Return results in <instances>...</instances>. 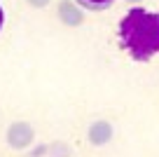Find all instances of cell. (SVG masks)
<instances>
[{"label": "cell", "mask_w": 159, "mask_h": 157, "mask_svg": "<svg viewBox=\"0 0 159 157\" xmlns=\"http://www.w3.org/2000/svg\"><path fill=\"white\" fill-rule=\"evenodd\" d=\"M56 17H59V21L63 26H68V28H77V26L84 24V12H82V7H77V2H73V0H61L59 7H56Z\"/></svg>", "instance_id": "3957f363"}, {"label": "cell", "mask_w": 159, "mask_h": 157, "mask_svg": "<svg viewBox=\"0 0 159 157\" xmlns=\"http://www.w3.org/2000/svg\"><path fill=\"white\" fill-rule=\"evenodd\" d=\"M84 7H89V10H105L108 5H112L115 0H80Z\"/></svg>", "instance_id": "8992f818"}, {"label": "cell", "mask_w": 159, "mask_h": 157, "mask_svg": "<svg viewBox=\"0 0 159 157\" xmlns=\"http://www.w3.org/2000/svg\"><path fill=\"white\" fill-rule=\"evenodd\" d=\"M126 2H129V5H134V7H136V5H138V2H143V0H126Z\"/></svg>", "instance_id": "9c48e42d"}, {"label": "cell", "mask_w": 159, "mask_h": 157, "mask_svg": "<svg viewBox=\"0 0 159 157\" xmlns=\"http://www.w3.org/2000/svg\"><path fill=\"white\" fill-rule=\"evenodd\" d=\"M70 145L63 141H54L47 145V157H70Z\"/></svg>", "instance_id": "5b68a950"}, {"label": "cell", "mask_w": 159, "mask_h": 157, "mask_svg": "<svg viewBox=\"0 0 159 157\" xmlns=\"http://www.w3.org/2000/svg\"><path fill=\"white\" fill-rule=\"evenodd\" d=\"M2 21H5V12H2V7H0V28H2Z\"/></svg>", "instance_id": "ba28073f"}, {"label": "cell", "mask_w": 159, "mask_h": 157, "mask_svg": "<svg viewBox=\"0 0 159 157\" xmlns=\"http://www.w3.org/2000/svg\"><path fill=\"white\" fill-rule=\"evenodd\" d=\"M30 7H35V10H42V7H47L52 2V0H26Z\"/></svg>", "instance_id": "52a82bcc"}, {"label": "cell", "mask_w": 159, "mask_h": 157, "mask_svg": "<svg viewBox=\"0 0 159 157\" xmlns=\"http://www.w3.org/2000/svg\"><path fill=\"white\" fill-rule=\"evenodd\" d=\"M112 136H115V127L108 120H94V122L89 124V129H87V141H89L91 145H96V148L108 145V143L112 141Z\"/></svg>", "instance_id": "277c9868"}, {"label": "cell", "mask_w": 159, "mask_h": 157, "mask_svg": "<svg viewBox=\"0 0 159 157\" xmlns=\"http://www.w3.org/2000/svg\"><path fill=\"white\" fill-rule=\"evenodd\" d=\"M117 35L134 61H150L159 54V12L131 7L119 19Z\"/></svg>", "instance_id": "6da1fadb"}, {"label": "cell", "mask_w": 159, "mask_h": 157, "mask_svg": "<svg viewBox=\"0 0 159 157\" xmlns=\"http://www.w3.org/2000/svg\"><path fill=\"white\" fill-rule=\"evenodd\" d=\"M5 141L12 150H28L35 141V129L30 122L26 120H16L7 127V134H5Z\"/></svg>", "instance_id": "7a4b0ae2"}]
</instances>
